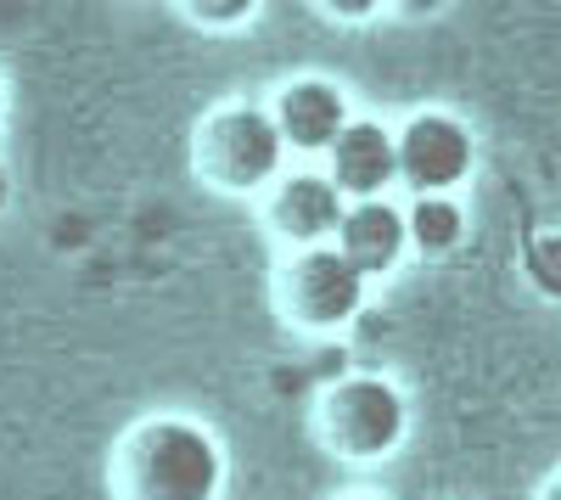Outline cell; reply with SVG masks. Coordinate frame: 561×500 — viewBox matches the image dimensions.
Instances as JSON below:
<instances>
[{"mask_svg":"<svg viewBox=\"0 0 561 500\" xmlns=\"http://www.w3.org/2000/svg\"><path fill=\"white\" fill-rule=\"evenodd\" d=\"M113 484H118V500H219L225 450L197 422L158 417L124 433Z\"/></svg>","mask_w":561,"mask_h":500,"instance_id":"cell-1","label":"cell"},{"mask_svg":"<svg viewBox=\"0 0 561 500\" xmlns=\"http://www.w3.org/2000/svg\"><path fill=\"white\" fill-rule=\"evenodd\" d=\"M280 135L270 107H219L203 129H197V174L214 192H264L280 174Z\"/></svg>","mask_w":561,"mask_h":500,"instance_id":"cell-2","label":"cell"},{"mask_svg":"<svg viewBox=\"0 0 561 500\" xmlns=\"http://www.w3.org/2000/svg\"><path fill=\"white\" fill-rule=\"evenodd\" d=\"M404 394L388 377H348L320 405V439L343 462H382L404 439Z\"/></svg>","mask_w":561,"mask_h":500,"instance_id":"cell-3","label":"cell"},{"mask_svg":"<svg viewBox=\"0 0 561 500\" xmlns=\"http://www.w3.org/2000/svg\"><path fill=\"white\" fill-rule=\"evenodd\" d=\"M359 304H365V276L332 242L298 248L287 270H280V309H287L293 327H309V332L348 327Z\"/></svg>","mask_w":561,"mask_h":500,"instance_id":"cell-4","label":"cell"},{"mask_svg":"<svg viewBox=\"0 0 561 500\" xmlns=\"http://www.w3.org/2000/svg\"><path fill=\"white\" fill-rule=\"evenodd\" d=\"M399 152V180H410L415 197H449L478 163L472 129L449 113H415L404 135H393Z\"/></svg>","mask_w":561,"mask_h":500,"instance_id":"cell-5","label":"cell"},{"mask_svg":"<svg viewBox=\"0 0 561 500\" xmlns=\"http://www.w3.org/2000/svg\"><path fill=\"white\" fill-rule=\"evenodd\" d=\"M332 169L325 180L343 192V203H377L393 180H399V152H393V129L377 118H348V129L332 141Z\"/></svg>","mask_w":561,"mask_h":500,"instance_id":"cell-6","label":"cell"},{"mask_svg":"<svg viewBox=\"0 0 561 500\" xmlns=\"http://www.w3.org/2000/svg\"><path fill=\"white\" fill-rule=\"evenodd\" d=\"M275 135L280 147L293 152H332V141L348 129V96L332 84V79H298L287 96L275 102Z\"/></svg>","mask_w":561,"mask_h":500,"instance_id":"cell-7","label":"cell"},{"mask_svg":"<svg viewBox=\"0 0 561 500\" xmlns=\"http://www.w3.org/2000/svg\"><path fill=\"white\" fill-rule=\"evenodd\" d=\"M348 203L325 174H287L275 192V231L293 248H325L337 237Z\"/></svg>","mask_w":561,"mask_h":500,"instance_id":"cell-8","label":"cell"},{"mask_svg":"<svg viewBox=\"0 0 561 500\" xmlns=\"http://www.w3.org/2000/svg\"><path fill=\"white\" fill-rule=\"evenodd\" d=\"M359 276H382V270H393L404 259V208H393L388 197L377 203H348L343 225H337V242H332Z\"/></svg>","mask_w":561,"mask_h":500,"instance_id":"cell-9","label":"cell"},{"mask_svg":"<svg viewBox=\"0 0 561 500\" xmlns=\"http://www.w3.org/2000/svg\"><path fill=\"white\" fill-rule=\"evenodd\" d=\"M466 237V214L455 197H415L404 208V242L421 253H449Z\"/></svg>","mask_w":561,"mask_h":500,"instance_id":"cell-10","label":"cell"},{"mask_svg":"<svg viewBox=\"0 0 561 500\" xmlns=\"http://www.w3.org/2000/svg\"><path fill=\"white\" fill-rule=\"evenodd\" d=\"M192 18H203V23H242V18H253V7L248 0H237V7H192Z\"/></svg>","mask_w":561,"mask_h":500,"instance_id":"cell-11","label":"cell"},{"mask_svg":"<svg viewBox=\"0 0 561 500\" xmlns=\"http://www.w3.org/2000/svg\"><path fill=\"white\" fill-rule=\"evenodd\" d=\"M12 203V180H7V169H0V208Z\"/></svg>","mask_w":561,"mask_h":500,"instance_id":"cell-12","label":"cell"},{"mask_svg":"<svg viewBox=\"0 0 561 500\" xmlns=\"http://www.w3.org/2000/svg\"><path fill=\"white\" fill-rule=\"evenodd\" d=\"M0 113H7V90H0Z\"/></svg>","mask_w":561,"mask_h":500,"instance_id":"cell-13","label":"cell"},{"mask_svg":"<svg viewBox=\"0 0 561 500\" xmlns=\"http://www.w3.org/2000/svg\"><path fill=\"white\" fill-rule=\"evenodd\" d=\"M348 500H370V495H348Z\"/></svg>","mask_w":561,"mask_h":500,"instance_id":"cell-14","label":"cell"}]
</instances>
